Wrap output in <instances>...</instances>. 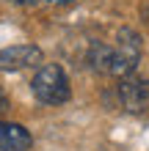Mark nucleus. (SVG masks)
<instances>
[{
	"mask_svg": "<svg viewBox=\"0 0 149 151\" xmlns=\"http://www.w3.org/2000/svg\"><path fill=\"white\" fill-rule=\"evenodd\" d=\"M50 3H58V0H50Z\"/></svg>",
	"mask_w": 149,
	"mask_h": 151,
	"instance_id": "nucleus-8",
	"label": "nucleus"
},
{
	"mask_svg": "<svg viewBox=\"0 0 149 151\" xmlns=\"http://www.w3.org/2000/svg\"><path fill=\"white\" fill-rule=\"evenodd\" d=\"M41 50L36 44H14L0 50V72H22V69L41 63Z\"/></svg>",
	"mask_w": 149,
	"mask_h": 151,
	"instance_id": "nucleus-3",
	"label": "nucleus"
},
{
	"mask_svg": "<svg viewBox=\"0 0 149 151\" xmlns=\"http://www.w3.org/2000/svg\"><path fill=\"white\" fill-rule=\"evenodd\" d=\"M6 3H17V6H33V3H39V0H6Z\"/></svg>",
	"mask_w": 149,
	"mask_h": 151,
	"instance_id": "nucleus-6",
	"label": "nucleus"
},
{
	"mask_svg": "<svg viewBox=\"0 0 149 151\" xmlns=\"http://www.w3.org/2000/svg\"><path fill=\"white\" fill-rule=\"evenodd\" d=\"M33 96L41 104H64L69 96H72V85H69L66 72L58 63H44L39 66V72L33 74Z\"/></svg>",
	"mask_w": 149,
	"mask_h": 151,
	"instance_id": "nucleus-2",
	"label": "nucleus"
},
{
	"mask_svg": "<svg viewBox=\"0 0 149 151\" xmlns=\"http://www.w3.org/2000/svg\"><path fill=\"white\" fill-rule=\"evenodd\" d=\"M138 58H141V39H138L135 30L121 28L116 33V41L113 44H94L91 50V63L100 69V72H108L113 77H130L138 66Z\"/></svg>",
	"mask_w": 149,
	"mask_h": 151,
	"instance_id": "nucleus-1",
	"label": "nucleus"
},
{
	"mask_svg": "<svg viewBox=\"0 0 149 151\" xmlns=\"http://www.w3.org/2000/svg\"><path fill=\"white\" fill-rule=\"evenodd\" d=\"M31 146H33V137L22 124L0 121V151H28Z\"/></svg>",
	"mask_w": 149,
	"mask_h": 151,
	"instance_id": "nucleus-5",
	"label": "nucleus"
},
{
	"mask_svg": "<svg viewBox=\"0 0 149 151\" xmlns=\"http://www.w3.org/2000/svg\"><path fill=\"white\" fill-rule=\"evenodd\" d=\"M119 99L124 107L130 110H138V107H144L146 99H149V80H138V77H124L119 83Z\"/></svg>",
	"mask_w": 149,
	"mask_h": 151,
	"instance_id": "nucleus-4",
	"label": "nucleus"
},
{
	"mask_svg": "<svg viewBox=\"0 0 149 151\" xmlns=\"http://www.w3.org/2000/svg\"><path fill=\"white\" fill-rule=\"evenodd\" d=\"M6 104H8V102H6V96L0 93V110H6Z\"/></svg>",
	"mask_w": 149,
	"mask_h": 151,
	"instance_id": "nucleus-7",
	"label": "nucleus"
}]
</instances>
